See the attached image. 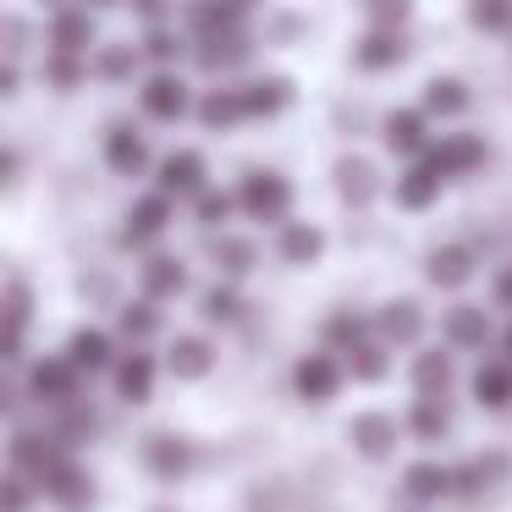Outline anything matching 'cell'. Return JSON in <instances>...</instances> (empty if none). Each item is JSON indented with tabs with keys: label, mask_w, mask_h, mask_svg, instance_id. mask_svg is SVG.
<instances>
[{
	"label": "cell",
	"mask_w": 512,
	"mask_h": 512,
	"mask_svg": "<svg viewBox=\"0 0 512 512\" xmlns=\"http://www.w3.org/2000/svg\"><path fill=\"white\" fill-rule=\"evenodd\" d=\"M292 204V182L276 171H248L243 188H237V210L254 215V221H281Z\"/></svg>",
	"instance_id": "obj_1"
},
{
	"label": "cell",
	"mask_w": 512,
	"mask_h": 512,
	"mask_svg": "<svg viewBox=\"0 0 512 512\" xmlns=\"http://www.w3.org/2000/svg\"><path fill=\"white\" fill-rule=\"evenodd\" d=\"M424 160H430V166L441 171V177H463V171L485 166V138H474V133H452V138H441V144L424 149Z\"/></svg>",
	"instance_id": "obj_2"
},
{
	"label": "cell",
	"mask_w": 512,
	"mask_h": 512,
	"mask_svg": "<svg viewBox=\"0 0 512 512\" xmlns=\"http://www.w3.org/2000/svg\"><path fill=\"white\" fill-rule=\"evenodd\" d=\"M78 375L83 369L72 364V358H45V364L28 369V391H34L39 402H72L78 397Z\"/></svg>",
	"instance_id": "obj_3"
},
{
	"label": "cell",
	"mask_w": 512,
	"mask_h": 512,
	"mask_svg": "<svg viewBox=\"0 0 512 512\" xmlns=\"http://www.w3.org/2000/svg\"><path fill=\"white\" fill-rule=\"evenodd\" d=\"M353 61L364 72H391V67H402V61H408V39H402V28H375V34L358 39Z\"/></svg>",
	"instance_id": "obj_4"
},
{
	"label": "cell",
	"mask_w": 512,
	"mask_h": 512,
	"mask_svg": "<svg viewBox=\"0 0 512 512\" xmlns=\"http://www.w3.org/2000/svg\"><path fill=\"white\" fill-rule=\"evenodd\" d=\"M248 17V0H193L188 6V23L199 39H215V34H237V23Z\"/></svg>",
	"instance_id": "obj_5"
},
{
	"label": "cell",
	"mask_w": 512,
	"mask_h": 512,
	"mask_svg": "<svg viewBox=\"0 0 512 512\" xmlns=\"http://www.w3.org/2000/svg\"><path fill=\"white\" fill-rule=\"evenodd\" d=\"M171 226V193H149V199H138L133 210H127V243L133 248H144V243H155L160 232Z\"/></svg>",
	"instance_id": "obj_6"
},
{
	"label": "cell",
	"mask_w": 512,
	"mask_h": 512,
	"mask_svg": "<svg viewBox=\"0 0 512 512\" xmlns=\"http://www.w3.org/2000/svg\"><path fill=\"white\" fill-rule=\"evenodd\" d=\"M105 166H111L116 177H138V171H149L144 133H133V127H111V133H105Z\"/></svg>",
	"instance_id": "obj_7"
},
{
	"label": "cell",
	"mask_w": 512,
	"mask_h": 512,
	"mask_svg": "<svg viewBox=\"0 0 512 512\" xmlns=\"http://www.w3.org/2000/svg\"><path fill=\"white\" fill-rule=\"evenodd\" d=\"M39 490H45L50 501H61V507H83V501H89V479H83V468L72 463L67 452H61L56 463L45 468V479H39Z\"/></svg>",
	"instance_id": "obj_8"
},
{
	"label": "cell",
	"mask_w": 512,
	"mask_h": 512,
	"mask_svg": "<svg viewBox=\"0 0 512 512\" xmlns=\"http://www.w3.org/2000/svg\"><path fill=\"white\" fill-rule=\"evenodd\" d=\"M144 111L155 116V122H177L182 111H188V83L177 78V72H160V78L144 83Z\"/></svg>",
	"instance_id": "obj_9"
},
{
	"label": "cell",
	"mask_w": 512,
	"mask_h": 512,
	"mask_svg": "<svg viewBox=\"0 0 512 512\" xmlns=\"http://www.w3.org/2000/svg\"><path fill=\"white\" fill-rule=\"evenodd\" d=\"M292 380H298V397L303 402H325V397H336V386H342V369H336L325 353H314V358H298Z\"/></svg>",
	"instance_id": "obj_10"
},
{
	"label": "cell",
	"mask_w": 512,
	"mask_h": 512,
	"mask_svg": "<svg viewBox=\"0 0 512 512\" xmlns=\"http://www.w3.org/2000/svg\"><path fill=\"white\" fill-rule=\"evenodd\" d=\"M430 111H391L386 116V149L391 155H424L430 149V127H424Z\"/></svg>",
	"instance_id": "obj_11"
},
{
	"label": "cell",
	"mask_w": 512,
	"mask_h": 512,
	"mask_svg": "<svg viewBox=\"0 0 512 512\" xmlns=\"http://www.w3.org/2000/svg\"><path fill=\"white\" fill-rule=\"evenodd\" d=\"M50 45L83 56V50L94 45V17H89V6H61L56 23H50Z\"/></svg>",
	"instance_id": "obj_12"
},
{
	"label": "cell",
	"mask_w": 512,
	"mask_h": 512,
	"mask_svg": "<svg viewBox=\"0 0 512 512\" xmlns=\"http://www.w3.org/2000/svg\"><path fill=\"white\" fill-rule=\"evenodd\" d=\"M237 100H243V116H276L292 105V83L287 78H254L237 89Z\"/></svg>",
	"instance_id": "obj_13"
},
{
	"label": "cell",
	"mask_w": 512,
	"mask_h": 512,
	"mask_svg": "<svg viewBox=\"0 0 512 512\" xmlns=\"http://www.w3.org/2000/svg\"><path fill=\"white\" fill-rule=\"evenodd\" d=\"M160 193H204V160L193 149L160 160Z\"/></svg>",
	"instance_id": "obj_14"
},
{
	"label": "cell",
	"mask_w": 512,
	"mask_h": 512,
	"mask_svg": "<svg viewBox=\"0 0 512 512\" xmlns=\"http://www.w3.org/2000/svg\"><path fill=\"white\" fill-rule=\"evenodd\" d=\"M375 331H380V342H391V347L419 342V331H424L419 303H386V309H380V320H375Z\"/></svg>",
	"instance_id": "obj_15"
},
{
	"label": "cell",
	"mask_w": 512,
	"mask_h": 512,
	"mask_svg": "<svg viewBox=\"0 0 512 512\" xmlns=\"http://www.w3.org/2000/svg\"><path fill=\"white\" fill-rule=\"evenodd\" d=\"M441 171L430 166V160H419L413 171H402L397 177V204L402 210H424V204H435V193H441Z\"/></svg>",
	"instance_id": "obj_16"
},
{
	"label": "cell",
	"mask_w": 512,
	"mask_h": 512,
	"mask_svg": "<svg viewBox=\"0 0 512 512\" xmlns=\"http://www.w3.org/2000/svg\"><path fill=\"white\" fill-rule=\"evenodd\" d=\"M166 364H171V375H177V380H199V375H210L215 353H210L204 336H177L171 353H166Z\"/></svg>",
	"instance_id": "obj_17"
},
{
	"label": "cell",
	"mask_w": 512,
	"mask_h": 512,
	"mask_svg": "<svg viewBox=\"0 0 512 512\" xmlns=\"http://www.w3.org/2000/svg\"><path fill=\"white\" fill-rule=\"evenodd\" d=\"M468 276H474V248L446 243V248H435V254H430V281H435V287H463Z\"/></svg>",
	"instance_id": "obj_18"
},
{
	"label": "cell",
	"mask_w": 512,
	"mask_h": 512,
	"mask_svg": "<svg viewBox=\"0 0 512 512\" xmlns=\"http://www.w3.org/2000/svg\"><path fill=\"white\" fill-rule=\"evenodd\" d=\"M501 468H507V457H501V452L468 457V463L452 468V490H463V496H479L485 485H496V479H501Z\"/></svg>",
	"instance_id": "obj_19"
},
{
	"label": "cell",
	"mask_w": 512,
	"mask_h": 512,
	"mask_svg": "<svg viewBox=\"0 0 512 512\" xmlns=\"http://www.w3.org/2000/svg\"><path fill=\"white\" fill-rule=\"evenodd\" d=\"M353 446L364 457H386L391 446H397V424H391L386 413H364V419L353 424Z\"/></svg>",
	"instance_id": "obj_20"
},
{
	"label": "cell",
	"mask_w": 512,
	"mask_h": 512,
	"mask_svg": "<svg viewBox=\"0 0 512 512\" xmlns=\"http://www.w3.org/2000/svg\"><path fill=\"white\" fill-rule=\"evenodd\" d=\"M413 386H419L424 397H446V386H452V358H446L441 347L419 353L413 358Z\"/></svg>",
	"instance_id": "obj_21"
},
{
	"label": "cell",
	"mask_w": 512,
	"mask_h": 512,
	"mask_svg": "<svg viewBox=\"0 0 512 512\" xmlns=\"http://www.w3.org/2000/svg\"><path fill=\"white\" fill-rule=\"evenodd\" d=\"M248 61V39L243 34H215V39H199V67L204 72H226Z\"/></svg>",
	"instance_id": "obj_22"
},
{
	"label": "cell",
	"mask_w": 512,
	"mask_h": 512,
	"mask_svg": "<svg viewBox=\"0 0 512 512\" xmlns=\"http://www.w3.org/2000/svg\"><path fill=\"white\" fill-rule=\"evenodd\" d=\"M188 287V265H182V259H149L144 265V292L149 298H177V292Z\"/></svg>",
	"instance_id": "obj_23"
},
{
	"label": "cell",
	"mask_w": 512,
	"mask_h": 512,
	"mask_svg": "<svg viewBox=\"0 0 512 512\" xmlns=\"http://www.w3.org/2000/svg\"><path fill=\"white\" fill-rule=\"evenodd\" d=\"M402 490H408L413 501H435V496H446V490H452V468H441V463H413L408 474H402Z\"/></svg>",
	"instance_id": "obj_24"
},
{
	"label": "cell",
	"mask_w": 512,
	"mask_h": 512,
	"mask_svg": "<svg viewBox=\"0 0 512 512\" xmlns=\"http://www.w3.org/2000/svg\"><path fill=\"white\" fill-rule=\"evenodd\" d=\"M149 380H155V364H149L144 353L122 358V364H116V397H122V402H144L149 397Z\"/></svg>",
	"instance_id": "obj_25"
},
{
	"label": "cell",
	"mask_w": 512,
	"mask_h": 512,
	"mask_svg": "<svg viewBox=\"0 0 512 512\" xmlns=\"http://www.w3.org/2000/svg\"><path fill=\"white\" fill-rule=\"evenodd\" d=\"M424 111L430 116H463L468 111V89L457 78H430L424 83Z\"/></svg>",
	"instance_id": "obj_26"
},
{
	"label": "cell",
	"mask_w": 512,
	"mask_h": 512,
	"mask_svg": "<svg viewBox=\"0 0 512 512\" xmlns=\"http://www.w3.org/2000/svg\"><path fill=\"white\" fill-rule=\"evenodd\" d=\"M446 336H452V347H485L490 342L485 309H452L446 314Z\"/></svg>",
	"instance_id": "obj_27"
},
{
	"label": "cell",
	"mask_w": 512,
	"mask_h": 512,
	"mask_svg": "<svg viewBox=\"0 0 512 512\" xmlns=\"http://www.w3.org/2000/svg\"><path fill=\"white\" fill-rule=\"evenodd\" d=\"M67 358L83 369V375H94V369L111 364V336H105V331H78V336H72V347H67Z\"/></svg>",
	"instance_id": "obj_28"
},
{
	"label": "cell",
	"mask_w": 512,
	"mask_h": 512,
	"mask_svg": "<svg viewBox=\"0 0 512 512\" xmlns=\"http://www.w3.org/2000/svg\"><path fill=\"white\" fill-rule=\"evenodd\" d=\"M446 424H452V419H446V402L419 391V402L408 408V430L419 435V441H435V435H446Z\"/></svg>",
	"instance_id": "obj_29"
},
{
	"label": "cell",
	"mask_w": 512,
	"mask_h": 512,
	"mask_svg": "<svg viewBox=\"0 0 512 512\" xmlns=\"http://www.w3.org/2000/svg\"><path fill=\"white\" fill-rule=\"evenodd\" d=\"M336 182H342V199H353V204L375 199V166H369V160H358V155L336 166Z\"/></svg>",
	"instance_id": "obj_30"
},
{
	"label": "cell",
	"mask_w": 512,
	"mask_h": 512,
	"mask_svg": "<svg viewBox=\"0 0 512 512\" xmlns=\"http://www.w3.org/2000/svg\"><path fill=\"white\" fill-rule=\"evenodd\" d=\"M474 397L485 402V408H507L512 402V369L507 364H485L474 375Z\"/></svg>",
	"instance_id": "obj_31"
},
{
	"label": "cell",
	"mask_w": 512,
	"mask_h": 512,
	"mask_svg": "<svg viewBox=\"0 0 512 512\" xmlns=\"http://www.w3.org/2000/svg\"><path fill=\"white\" fill-rule=\"evenodd\" d=\"M320 248H325L320 226H287L281 232V259L287 265H309V259H320Z\"/></svg>",
	"instance_id": "obj_32"
},
{
	"label": "cell",
	"mask_w": 512,
	"mask_h": 512,
	"mask_svg": "<svg viewBox=\"0 0 512 512\" xmlns=\"http://www.w3.org/2000/svg\"><path fill=\"white\" fill-rule=\"evenodd\" d=\"M199 122L204 127H232L243 122V100H237V89H215L199 100Z\"/></svg>",
	"instance_id": "obj_33"
},
{
	"label": "cell",
	"mask_w": 512,
	"mask_h": 512,
	"mask_svg": "<svg viewBox=\"0 0 512 512\" xmlns=\"http://www.w3.org/2000/svg\"><path fill=\"white\" fill-rule=\"evenodd\" d=\"M468 23L479 34H507L512 28V0H468Z\"/></svg>",
	"instance_id": "obj_34"
},
{
	"label": "cell",
	"mask_w": 512,
	"mask_h": 512,
	"mask_svg": "<svg viewBox=\"0 0 512 512\" xmlns=\"http://www.w3.org/2000/svg\"><path fill=\"white\" fill-rule=\"evenodd\" d=\"M50 435H56L61 446L89 441V435H94V408H83V402H67V413H61V424H56Z\"/></svg>",
	"instance_id": "obj_35"
},
{
	"label": "cell",
	"mask_w": 512,
	"mask_h": 512,
	"mask_svg": "<svg viewBox=\"0 0 512 512\" xmlns=\"http://www.w3.org/2000/svg\"><path fill=\"white\" fill-rule=\"evenodd\" d=\"M325 336H331V347H336V353H358V347L369 342V325L358 320V314H336V320L325 325Z\"/></svg>",
	"instance_id": "obj_36"
},
{
	"label": "cell",
	"mask_w": 512,
	"mask_h": 512,
	"mask_svg": "<svg viewBox=\"0 0 512 512\" xmlns=\"http://www.w3.org/2000/svg\"><path fill=\"white\" fill-rule=\"evenodd\" d=\"M133 67H138V50H133V45H105V50H100V61H94V72H100L105 83L133 78Z\"/></svg>",
	"instance_id": "obj_37"
},
{
	"label": "cell",
	"mask_w": 512,
	"mask_h": 512,
	"mask_svg": "<svg viewBox=\"0 0 512 512\" xmlns=\"http://www.w3.org/2000/svg\"><path fill=\"white\" fill-rule=\"evenodd\" d=\"M210 254H215V265H221L226 276H243V270H254V243H243V237H221Z\"/></svg>",
	"instance_id": "obj_38"
},
{
	"label": "cell",
	"mask_w": 512,
	"mask_h": 512,
	"mask_svg": "<svg viewBox=\"0 0 512 512\" xmlns=\"http://www.w3.org/2000/svg\"><path fill=\"white\" fill-rule=\"evenodd\" d=\"M182 463H188V446L182 441H171V435H155V441H149V468H155V474H182Z\"/></svg>",
	"instance_id": "obj_39"
},
{
	"label": "cell",
	"mask_w": 512,
	"mask_h": 512,
	"mask_svg": "<svg viewBox=\"0 0 512 512\" xmlns=\"http://www.w3.org/2000/svg\"><path fill=\"white\" fill-rule=\"evenodd\" d=\"M204 320L210 325H226V320H237V309H243V298H237L232 287H215V292H204Z\"/></svg>",
	"instance_id": "obj_40"
},
{
	"label": "cell",
	"mask_w": 512,
	"mask_h": 512,
	"mask_svg": "<svg viewBox=\"0 0 512 512\" xmlns=\"http://www.w3.org/2000/svg\"><path fill=\"white\" fill-rule=\"evenodd\" d=\"M122 331L133 336V342H144V336H155V331H160V314H155V303H127V309H122Z\"/></svg>",
	"instance_id": "obj_41"
},
{
	"label": "cell",
	"mask_w": 512,
	"mask_h": 512,
	"mask_svg": "<svg viewBox=\"0 0 512 512\" xmlns=\"http://www.w3.org/2000/svg\"><path fill=\"white\" fill-rule=\"evenodd\" d=\"M45 78L56 83V89H72V83L83 78V67H78V56H72V50H56V56H50V67H45Z\"/></svg>",
	"instance_id": "obj_42"
},
{
	"label": "cell",
	"mask_w": 512,
	"mask_h": 512,
	"mask_svg": "<svg viewBox=\"0 0 512 512\" xmlns=\"http://www.w3.org/2000/svg\"><path fill=\"white\" fill-rule=\"evenodd\" d=\"M347 358H353V375L358 380H380V375H386V353H380L375 342H364L358 353H347Z\"/></svg>",
	"instance_id": "obj_43"
},
{
	"label": "cell",
	"mask_w": 512,
	"mask_h": 512,
	"mask_svg": "<svg viewBox=\"0 0 512 512\" xmlns=\"http://www.w3.org/2000/svg\"><path fill=\"white\" fill-rule=\"evenodd\" d=\"M413 12V0H369V17H375L380 28H402Z\"/></svg>",
	"instance_id": "obj_44"
},
{
	"label": "cell",
	"mask_w": 512,
	"mask_h": 512,
	"mask_svg": "<svg viewBox=\"0 0 512 512\" xmlns=\"http://www.w3.org/2000/svg\"><path fill=\"white\" fill-rule=\"evenodd\" d=\"M232 210H237V199H226V193H199V221H204V226L226 221Z\"/></svg>",
	"instance_id": "obj_45"
},
{
	"label": "cell",
	"mask_w": 512,
	"mask_h": 512,
	"mask_svg": "<svg viewBox=\"0 0 512 512\" xmlns=\"http://www.w3.org/2000/svg\"><path fill=\"white\" fill-rule=\"evenodd\" d=\"M6 512H28V474L6 479Z\"/></svg>",
	"instance_id": "obj_46"
},
{
	"label": "cell",
	"mask_w": 512,
	"mask_h": 512,
	"mask_svg": "<svg viewBox=\"0 0 512 512\" xmlns=\"http://www.w3.org/2000/svg\"><path fill=\"white\" fill-rule=\"evenodd\" d=\"M177 39H171V34H149V45H144V56H155V61H171V56H177Z\"/></svg>",
	"instance_id": "obj_47"
},
{
	"label": "cell",
	"mask_w": 512,
	"mask_h": 512,
	"mask_svg": "<svg viewBox=\"0 0 512 512\" xmlns=\"http://www.w3.org/2000/svg\"><path fill=\"white\" fill-rule=\"evenodd\" d=\"M138 6V17H149V23H160V17H166V0H133Z\"/></svg>",
	"instance_id": "obj_48"
},
{
	"label": "cell",
	"mask_w": 512,
	"mask_h": 512,
	"mask_svg": "<svg viewBox=\"0 0 512 512\" xmlns=\"http://www.w3.org/2000/svg\"><path fill=\"white\" fill-rule=\"evenodd\" d=\"M496 303H501V309H512V270H501V276H496Z\"/></svg>",
	"instance_id": "obj_49"
},
{
	"label": "cell",
	"mask_w": 512,
	"mask_h": 512,
	"mask_svg": "<svg viewBox=\"0 0 512 512\" xmlns=\"http://www.w3.org/2000/svg\"><path fill=\"white\" fill-rule=\"evenodd\" d=\"M89 6H111V0H89Z\"/></svg>",
	"instance_id": "obj_50"
},
{
	"label": "cell",
	"mask_w": 512,
	"mask_h": 512,
	"mask_svg": "<svg viewBox=\"0 0 512 512\" xmlns=\"http://www.w3.org/2000/svg\"><path fill=\"white\" fill-rule=\"evenodd\" d=\"M507 353H512V331H507Z\"/></svg>",
	"instance_id": "obj_51"
},
{
	"label": "cell",
	"mask_w": 512,
	"mask_h": 512,
	"mask_svg": "<svg viewBox=\"0 0 512 512\" xmlns=\"http://www.w3.org/2000/svg\"><path fill=\"white\" fill-rule=\"evenodd\" d=\"M50 6H61V0H50Z\"/></svg>",
	"instance_id": "obj_52"
}]
</instances>
